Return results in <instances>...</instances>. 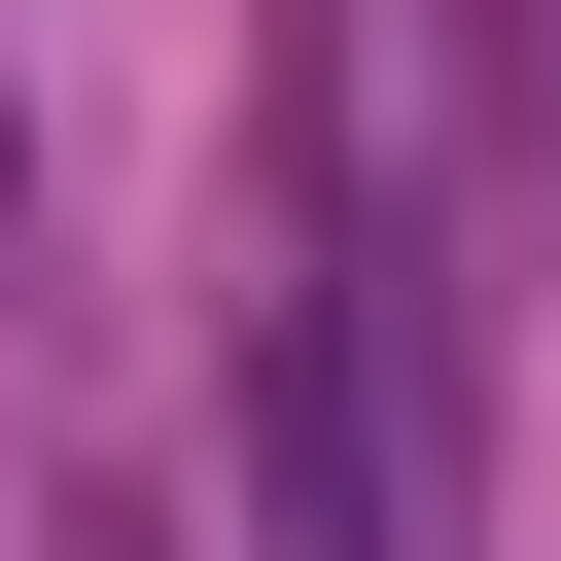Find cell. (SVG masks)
<instances>
[{
    "label": "cell",
    "mask_w": 561,
    "mask_h": 561,
    "mask_svg": "<svg viewBox=\"0 0 561 561\" xmlns=\"http://www.w3.org/2000/svg\"><path fill=\"white\" fill-rule=\"evenodd\" d=\"M245 526H280V561H421V456H386L351 280H280V316H245Z\"/></svg>",
    "instance_id": "1"
}]
</instances>
